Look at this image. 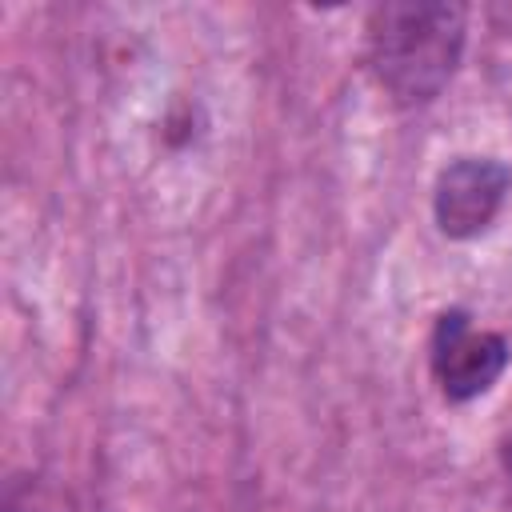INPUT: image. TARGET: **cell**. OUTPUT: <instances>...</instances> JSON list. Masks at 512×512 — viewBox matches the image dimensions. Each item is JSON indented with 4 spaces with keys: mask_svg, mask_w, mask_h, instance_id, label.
Listing matches in <instances>:
<instances>
[{
    "mask_svg": "<svg viewBox=\"0 0 512 512\" xmlns=\"http://www.w3.org/2000/svg\"><path fill=\"white\" fill-rule=\"evenodd\" d=\"M512 188V172L500 164V160H488V156H464L456 164H448L436 180V196H432V208H436V224L444 236L452 240H468V236H480L504 196Z\"/></svg>",
    "mask_w": 512,
    "mask_h": 512,
    "instance_id": "3957f363",
    "label": "cell"
},
{
    "mask_svg": "<svg viewBox=\"0 0 512 512\" xmlns=\"http://www.w3.org/2000/svg\"><path fill=\"white\" fill-rule=\"evenodd\" d=\"M464 52L460 4H384L368 16V60L400 104L432 100Z\"/></svg>",
    "mask_w": 512,
    "mask_h": 512,
    "instance_id": "6da1fadb",
    "label": "cell"
},
{
    "mask_svg": "<svg viewBox=\"0 0 512 512\" xmlns=\"http://www.w3.org/2000/svg\"><path fill=\"white\" fill-rule=\"evenodd\" d=\"M508 368V344L496 332H476L464 312H444L432 332V372L448 400L484 396Z\"/></svg>",
    "mask_w": 512,
    "mask_h": 512,
    "instance_id": "7a4b0ae2",
    "label": "cell"
}]
</instances>
